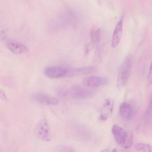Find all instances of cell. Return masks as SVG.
I'll use <instances>...</instances> for the list:
<instances>
[{"label": "cell", "mask_w": 152, "mask_h": 152, "mask_svg": "<svg viewBox=\"0 0 152 152\" xmlns=\"http://www.w3.org/2000/svg\"><path fill=\"white\" fill-rule=\"evenodd\" d=\"M133 57L132 55H127L119 66L118 71L117 84L118 88L121 89L128 83L132 66Z\"/></svg>", "instance_id": "cell-1"}, {"label": "cell", "mask_w": 152, "mask_h": 152, "mask_svg": "<svg viewBox=\"0 0 152 152\" xmlns=\"http://www.w3.org/2000/svg\"><path fill=\"white\" fill-rule=\"evenodd\" d=\"M34 132L36 136L41 140L48 141L50 140L49 125L45 119H41L37 122L34 128Z\"/></svg>", "instance_id": "cell-2"}, {"label": "cell", "mask_w": 152, "mask_h": 152, "mask_svg": "<svg viewBox=\"0 0 152 152\" xmlns=\"http://www.w3.org/2000/svg\"><path fill=\"white\" fill-rule=\"evenodd\" d=\"M69 69L61 66H51L45 67L44 70L45 75L53 79L68 77Z\"/></svg>", "instance_id": "cell-3"}, {"label": "cell", "mask_w": 152, "mask_h": 152, "mask_svg": "<svg viewBox=\"0 0 152 152\" xmlns=\"http://www.w3.org/2000/svg\"><path fill=\"white\" fill-rule=\"evenodd\" d=\"M66 94H69L72 98L83 99L91 97L94 95V92L89 89L76 86L71 89Z\"/></svg>", "instance_id": "cell-4"}, {"label": "cell", "mask_w": 152, "mask_h": 152, "mask_svg": "<svg viewBox=\"0 0 152 152\" xmlns=\"http://www.w3.org/2000/svg\"><path fill=\"white\" fill-rule=\"evenodd\" d=\"M31 97L33 100L41 104L55 105L58 103L56 98L43 93H35L33 94Z\"/></svg>", "instance_id": "cell-5"}, {"label": "cell", "mask_w": 152, "mask_h": 152, "mask_svg": "<svg viewBox=\"0 0 152 152\" xmlns=\"http://www.w3.org/2000/svg\"><path fill=\"white\" fill-rule=\"evenodd\" d=\"M82 83L85 86L92 87H98L106 85L107 79L103 77L91 76L84 78Z\"/></svg>", "instance_id": "cell-6"}, {"label": "cell", "mask_w": 152, "mask_h": 152, "mask_svg": "<svg viewBox=\"0 0 152 152\" xmlns=\"http://www.w3.org/2000/svg\"><path fill=\"white\" fill-rule=\"evenodd\" d=\"M112 132L116 142L123 146L128 136L126 132L120 126L115 124L112 127Z\"/></svg>", "instance_id": "cell-7"}, {"label": "cell", "mask_w": 152, "mask_h": 152, "mask_svg": "<svg viewBox=\"0 0 152 152\" xmlns=\"http://www.w3.org/2000/svg\"><path fill=\"white\" fill-rule=\"evenodd\" d=\"M97 70V68L94 66L69 69L68 77L89 75L95 73Z\"/></svg>", "instance_id": "cell-8"}, {"label": "cell", "mask_w": 152, "mask_h": 152, "mask_svg": "<svg viewBox=\"0 0 152 152\" xmlns=\"http://www.w3.org/2000/svg\"><path fill=\"white\" fill-rule=\"evenodd\" d=\"M123 18L121 17L117 23L113 32L112 46L113 48H116L119 44L122 34Z\"/></svg>", "instance_id": "cell-9"}, {"label": "cell", "mask_w": 152, "mask_h": 152, "mask_svg": "<svg viewBox=\"0 0 152 152\" xmlns=\"http://www.w3.org/2000/svg\"><path fill=\"white\" fill-rule=\"evenodd\" d=\"M119 113L121 116L125 119H130L133 118L134 111L132 106L129 103L124 102L119 107Z\"/></svg>", "instance_id": "cell-10"}, {"label": "cell", "mask_w": 152, "mask_h": 152, "mask_svg": "<svg viewBox=\"0 0 152 152\" xmlns=\"http://www.w3.org/2000/svg\"><path fill=\"white\" fill-rule=\"evenodd\" d=\"M6 45L10 51L16 54L24 53L28 51V49L26 46L17 42H9L7 43Z\"/></svg>", "instance_id": "cell-11"}, {"label": "cell", "mask_w": 152, "mask_h": 152, "mask_svg": "<svg viewBox=\"0 0 152 152\" xmlns=\"http://www.w3.org/2000/svg\"><path fill=\"white\" fill-rule=\"evenodd\" d=\"M100 31L99 28L92 29L91 31V37L92 42H97L99 40L100 36Z\"/></svg>", "instance_id": "cell-12"}, {"label": "cell", "mask_w": 152, "mask_h": 152, "mask_svg": "<svg viewBox=\"0 0 152 152\" xmlns=\"http://www.w3.org/2000/svg\"><path fill=\"white\" fill-rule=\"evenodd\" d=\"M55 152H75L71 147L67 145H61L57 147Z\"/></svg>", "instance_id": "cell-13"}, {"label": "cell", "mask_w": 152, "mask_h": 152, "mask_svg": "<svg viewBox=\"0 0 152 152\" xmlns=\"http://www.w3.org/2000/svg\"><path fill=\"white\" fill-rule=\"evenodd\" d=\"M133 140V136L132 133H130L128 134L127 139L123 147L126 148H130L132 145Z\"/></svg>", "instance_id": "cell-14"}, {"label": "cell", "mask_w": 152, "mask_h": 152, "mask_svg": "<svg viewBox=\"0 0 152 152\" xmlns=\"http://www.w3.org/2000/svg\"><path fill=\"white\" fill-rule=\"evenodd\" d=\"M152 83V61L151 63L149 72L148 77L147 85L150 86Z\"/></svg>", "instance_id": "cell-15"}, {"label": "cell", "mask_w": 152, "mask_h": 152, "mask_svg": "<svg viewBox=\"0 0 152 152\" xmlns=\"http://www.w3.org/2000/svg\"><path fill=\"white\" fill-rule=\"evenodd\" d=\"M144 152H152V146L148 144H144L143 148Z\"/></svg>", "instance_id": "cell-16"}, {"label": "cell", "mask_w": 152, "mask_h": 152, "mask_svg": "<svg viewBox=\"0 0 152 152\" xmlns=\"http://www.w3.org/2000/svg\"><path fill=\"white\" fill-rule=\"evenodd\" d=\"M144 144L142 143H137L134 146L135 149L139 151L143 149Z\"/></svg>", "instance_id": "cell-17"}, {"label": "cell", "mask_w": 152, "mask_h": 152, "mask_svg": "<svg viewBox=\"0 0 152 152\" xmlns=\"http://www.w3.org/2000/svg\"><path fill=\"white\" fill-rule=\"evenodd\" d=\"M93 47V46L92 44H90L87 45L85 47V52L86 53H88V52L92 49Z\"/></svg>", "instance_id": "cell-18"}, {"label": "cell", "mask_w": 152, "mask_h": 152, "mask_svg": "<svg viewBox=\"0 0 152 152\" xmlns=\"http://www.w3.org/2000/svg\"><path fill=\"white\" fill-rule=\"evenodd\" d=\"M99 152H109V151L108 149L105 148Z\"/></svg>", "instance_id": "cell-19"}, {"label": "cell", "mask_w": 152, "mask_h": 152, "mask_svg": "<svg viewBox=\"0 0 152 152\" xmlns=\"http://www.w3.org/2000/svg\"><path fill=\"white\" fill-rule=\"evenodd\" d=\"M111 152H117V150L116 148H114Z\"/></svg>", "instance_id": "cell-20"}]
</instances>
